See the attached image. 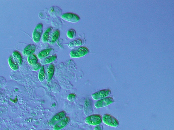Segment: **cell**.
<instances>
[{"label": "cell", "instance_id": "cell-18", "mask_svg": "<svg viewBox=\"0 0 174 130\" xmlns=\"http://www.w3.org/2000/svg\"><path fill=\"white\" fill-rule=\"evenodd\" d=\"M57 57L56 55L50 56L44 59L41 62L43 64H49L54 62V60L56 59Z\"/></svg>", "mask_w": 174, "mask_h": 130}, {"label": "cell", "instance_id": "cell-2", "mask_svg": "<svg viewBox=\"0 0 174 130\" xmlns=\"http://www.w3.org/2000/svg\"><path fill=\"white\" fill-rule=\"evenodd\" d=\"M87 124L96 126L101 124L103 122V117L98 114L90 115L87 117L85 120Z\"/></svg>", "mask_w": 174, "mask_h": 130}, {"label": "cell", "instance_id": "cell-24", "mask_svg": "<svg viewBox=\"0 0 174 130\" xmlns=\"http://www.w3.org/2000/svg\"><path fill=\"white\" fill-rule=\"evenodd\" d=\"M41 68V64L38 63L33 65V66H32V69L34 71H37Z\"/></svg>", "mask_w": 174, "mask_h": 130}, {"label": "cell", "instance_id": "cell-8", "mask_svg": "<svg viewBox=\"0 0 174 130\" xmlns=\"http://www.w3.org/2000/svg\"><path fill=\"white\" fill-rule=\"evenodd\" d=\"M66 113L64 111H61V112L57 113L50 119L49 124L51 126L55 125L56 123L64 118L66 116Z\"/></svg>", "mask_w": 174, "mask_h": 130}, {"label": "cell", "instance_id": "cell-14", "mask_svg": "<svg viewBox=\"0 0 174 130\" xmlns=\"http://www.w3.org/2000/svg\"><path fill=\"white\" fill-rule=\"evenodd\" d=\"M8 63L10 68L12 70L15 71L18 70L19 68V66L18 63L15 59H14L12 56H10L8 59Z\"/></svg>", "mask_w": 174, "mask_h": 130}, {"label": "cell", "instance_id": "cell-20", "mask_svg": "<svg viewBox=\"0 0 174 130\" xmlns=\"http://www.w3.org/2000/svg\"><path fill=\"white\" fill-rule=\"evenodd\" d=\"M45 70L44 66H43L40 69L39 74V80L41 82H42L45 79Z\"/></svg>", "mask_w": 174, "mask_h": 130}, {"label": "cell", "instance_id": "cell-13", "mask_svg": "<svg viewBox=\"0 0 174 130\" xmlns=\"http://www.w3.org/2000/svg\"><path fill=\"white\" fill-rule=\"evenodd\" d=\"M62 11L60 8L57 7H52L49 10V13L53 17H57L60 15Z\"/></svg>", "mask_w": 174, "mask_h": 130}, {"label": "cell", "instance_id": "cell-1", "mask_svg": "<svg viewBox=\"0 0 174 130\" xmlns=\"http://www.w3.org/2000/svg\"><path fill=\"white\" fill-rule=\"evenodd\" d=\"M103 121L105 124L110 127H117L119 122L117 119L109 114H105L103 117Z\"/></svg>", "mask_w": 174, "mask_h": 130}, {"label": "cell", "instance_id": "cell-15", "mask_svg": "<svg viewBox=\"0 0 174 130\" xmlns=\"http://www.w3.org/2000/svg\"><path fill=\"white\" fill-rule=\"evenodd\" d=\"M53 28L52 27H50L48 28L44 33L42 37V39L44 43L47 42L49 40Z\"/></svg>", "mask_w": 174, "mask_h": 130}, {"label": "cell", "instance_id": "cell-22", "mask_svg": "<svg viewBox=\"0 0 174 130\" xmlns=\"http://www.w3.org/2000/svg\"><path fill=\"white\" fill-rule=\"evenodd\" d=\"M67 36L70 39H73L76 37V31L73 29H69L67 32Z\"/></svg>", "mask_w": 174, "mask_h": 130}, {"label": "cell", "instance_id": "cell-6", "mask_svg": "<svg viewBox=\"0 0 174 130\" xmlns=\"http://www.w3.org/2000/svg\"><path fill=\"white\" fill-rule=\"evenodd\" d=\"M43 29V25L40 23L37 25L33 31V41L36 43L39 42L41 37Z\"/></svg>", "mask_w": 174, "mask_h": 130}, {"label": "cell", "instance_id": "cell-11", "mask_svg": "<svg viewBox=\"0 0 174 130\" xmlns=\"http://www.w3.org/2000/svg\"><path fill=\"white\" fill-rule=\"evenodd\" d=\"M55 66L54 65L51 64L48 66L46 75V80L50 82L54 74Z\"/></svg>", "mask_w": 174, "mask_h": 130}, {"label": "cell", "instance_id": "cell-16", "mask_svg": "<svg viewBox=\"0 0 174 130\" xmlns=\"http://www.w3.org/2000/svg\"><path fill=\"white\" fill-rule=\"evenodd\" d=\"M60 32L58 30H55L53 32L50 41V43H54L57 41L60 36Z\"/></svg>", "mask_w": 174, "mask_h": 130}, {"label": "cell", "instance_id": "cell-4", "mask_svg": "<svg viewBox=\"0 0 174 130\" xmlns=\"http://www.w3.org/2000/svg\"><path fill=\"white\" fill-rule=\"evenodd\" d=\"M111 93V90L110 89H103L93 94L92 97L95 100H100L107 97Z\"/></svg>", "mask_w": 174, "mask_h": 130}, {"label": "cell", "instance_id": "cell-21", "mask_svg": "<svg viewBox=\"0 0 174 130\" xmlns=\"http://www.w3.org/2000/svg\"><path fill=\"white\" fill-rule=\"evenodd\" d=\"M13 55L15 59L17 60L18 63L20 65L22 64L23 62V60L22 56L21 54L17 51H15L13 53Z\"/></svg>", "mask_w": 174, "mask_h": 130}, {"label": "cell", "instance_id": "cell-12", "mask_svg": "<svg viewBox=\"0 0 174 130\" xmlns=\"http://www.w3.org/2000/svg\"><path fill=\"white\" fill-rule=\"evenodd\" d=\"M37 49L36 46L33 44H30L26 46L24 50V54L26 55H30L35 51Z\"/></svg>", "mask_w": 174, "mask_h": 130}, {"label": "cell", "instance_id": "cell-7", "mask_svg": "<svg viewBox=\"0 0 174 130\" xmlns=\"http://www.w3.org/2000/svg\"><path fill=\"white\" fill-rule=\"evenodd\" d=\"M61 18L63 20L72 22H77L80 20V18L75 14L67 13L62 15Z\"/></svg>", "mask_w": 174, "mask_h": 130}, {"label": "cell", "instance_id": "cell-25", "mask_svg": "<svg viewBox=\"0 0 174 130\" xmlns=\"http://www.w3.org/2000/svg\"><path fill=\"white\" fill-rule=\"evenodd\" d=\"M103 126L100 124L96 125L94 128V130H103Z\"/></svg>", "mask_w": 174, "mask_h": 130}, {"label": "cell", "instance_id": "cell-3", "mask_svg": "<svg viewBox=\"0 0 174 130\" xmlns=\"http://www.w3.org/2000/svg\"><path fill=\"white\" fill-rule=\"evenodd\" d=\"M88 52V48L82 47L72 50L70 53V55L73 58L81 57L86 55Z\"/></svg>", "mask_w": 174, "mask_h": 130}, {"label": "cell", "instance_id": "cell-9", "mask_svg": "<svg viewBox=\"0 0 174 130\" xmlns=\"http://www.w3.org/2000/svg\"><path fill=\"white\" fill-rule=\"evenodd\" d=\"M70 119L69 117H66L55 124L53 127L54 130H61L64 128L69 123Z\"/></svg>", "mask_w": 174, "mask_h": 130}, {"label": "cell", "instance_id": "cell-10", "mask_svg": "<svg viewBox=\"0 0 174 130\" xmlns=\"http://www.w3.org/2000/svg\"><path fill=\"white\" fill-rule=\"evenodd\" d=\"M85 39L83 38H78L74 40L69 43V46L71 48H74L83 45L85 43Z\"/></svg>", "mask_w": 174, "mask_h": 130}, {"label": "cell", "instance_id": "cell-19", "mask_svg": "<svg viewBox=\"0 0 174 130\" xmlns=\"http://www.w3.org/2000/svg\"><path fill=\"white\" fill-rule=\"evenodd\" d=\"M28 61L30 64L35 65L37 63L38 59L35 54H31L28 58Z\"/></svg>", "mask_w": 174, "mask_h": 130}, {"label": "cell", "instance_id": "cell-17", "mask_svg": "<svg viewBox=\"0 0 174 130\" xmlns=\"http://www.w3.org/2000/svg\"><path fill=\"white\" fill-rule=\"evenodd\" d=\"M52 51V49H47L42 50L38 54V57L41 59L45 58L49 55Z\"/></svg>", "mask_w": 174, "mask_h": 130}, {"label": "cell", "instance_id": "cell-23", "mask_svg": "<svg viewBox=\"0 0 174 130\" xmlns=\"http://www.w3.org/2000/svg\"><path fill=\"white\" fill-rule=\"evenodd\" d=\"M76 98V95L75 94L71 93L69 94L67 97V99L69 101H73L75 100Z\"/></svg>", "mask_w": 174, "mask_h": 130}, {"label": "cell", "instance_id": "cell-5", "mask_svg": "<svg viewBox=\"0 0 174 130\" xmlns=\"http://www.w3.org/2000/svg\"><path fill=\"white\" fill-rule=\"evenodd\" d=\"M114 101L113 98L107 97L98 100L95 103V106L97 108L105 107L113 103Z\"/></svg>", "mask_w": 174, "mask_h": 130}]
</instances>
